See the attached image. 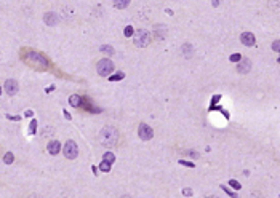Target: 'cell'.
<instances>
[{"label": "cell", "mask_w": 280, "mask_h": 198, "mask_svg": "<svg viewBox=\"0 0 280 198\" xmlns=\"http://www.w3.org/2000/svg\"><path fill=\"white\" fill-rule=\"evenodd\" d=\"M24 61L29 66H32L34 69H40V70H45L48 67V61L43 54L37 53V51H26L24 54Z\"/></svg>", "instance_id": "obj_1"}, {"label": "cell", "mask_w": 280, "mask_h": 198, "mask_svg": "<svg viewBox=\"0 0 280 198\" xmlns=\"http://www.w3.org/2000/svg\"><path fill=\"white\" fill-rule=\"evenodd\" d=\"M99 141L102 145L106 147H114L118 141V131L114 128V126H106V128L101 129L99 133Z\"/></svg>", "instance_id": "obj_2"}, {"label": "cell", "mask_w": 280, "mask_h": 198, "mask_svg": "<svg viewBox=\"0 0 280 198\" xmlns=\"http://www.w3.org/2000/svg\"><path fill=\"white\" fill-rule=\"evenodd\" d=\"M133 40H135V45L139 46V48H144V46L149 45L151 42V34L147 32L146 29H139L133 34Z\"/></svg>", "instance_id": "obj_3"}, {"label": "cell", "mask_w": 280, "mask_h": 198, "mask_svg": "<svg viewBox=\"0 0 280 198\" xmlns=\"http://www.w3.org/2000/svg\"><path fill=\"white\" fill-rule=\"evenodd\" d=\"M96 70L101 77H107V75L114 70V64H112L111 59H101V61H98V64H96Z\"/></svg>", "instance_id": "obj_4"}, {"label": "cell", "mask_w": 280, "mask_h": 198, "mask_svg": "<svg viewBox=\"0 0 280 198\" xmlns=\"http://www.w3.org/2000/svg\"><path fill=\"white\" fill-rule=\"evenodd\" d=\"M77 155H78L77 144L74 141H67L66 144H64V157L69 160H74V158H77Z\"/></svg>", "instance_id": "obj_5"}, {"label": "cell", "mask_w": 280, "mask_h": 198, "mask_svg": "<svg viewBox=\"0 0 280 198\" xmlns=\"http://www.w3.org/2000/svg\"><path fill=\"white\" fill-rule=\"evenodd\" d=\"M138 136L141 138V141H149V139H152L154 131H152V128L149 125L141 123V125H139V128H138Z\"/></svg>", "instance_id": "obj_6"}, {"label": "cell", "mask_w": 280, "mask_h": 198, "mask_svg": "<svg viewBox=\"0 0 280 198\" xmlns=\"http://www.w3.org/2000/svg\"><path fill=\"white\" fill-rule=\"evenodd\" d=\"M19 86H18V81L13 80V78H8V80L5 81V91L10 94V96H15L16 93H18Z\"/></svg>", "instance_id": "obj_7"}, {"label": "cell", "mask_w": 280, "mask_h": 198, "mask_svg": "<svg viewBox=\"0 0 280 198\" xmlns=\"http://www.w3.org/2000/svg\"><path fill=\"white\" fill-rule=\"evenodd\" d=\"M240 42L243 43L245 46H253L256 43V39H255V35L251 32H243L240 35Z\"/></svg>", "instance_id": "obj_8"}, {"label": "cell", "mask_w": 280, "mask_h": 198, "mask_svg": "<svg viewBox=\"0 0 280 198\" xmlns=\"http://www.w3.org/2000/svg\"><path fill=\"white\" fill-rule=\"evenodd\" d=\"M238 62H240V64L237 66L238 74H248V72H250V69H251V61H250V59L243 58V59H240Z\"/></svg>", "instance_id": "obj_9"}, {"label": "cell", "mask_w": 280, "mask_h": 198, "mask_svg": "<svg viewBox=\"0 0 280 198\" xmlns=\"http://www.w3.org/2000/svg\"><path fill=\"white\" fill-rule=\"evenodd\" d=\"M47 150H48L51 155H58V153H59V150H61L59 141H50L48 145H47Z\"/></svg>", "instance_id": "obj_10"}, {"label": "cell", "mask_w": 280, "mask_h": 198, "mask_svg": "<svg viewBox=\"0 0 280 198\" xmlns=\"http://www.w3.org/2000/svg\"><path fill=\"white\" fill-rule=\"evenodd\" d=\"M45 22L48 26H56L58 22H59V18H58V15L56 13H45Z\"/></svg>", "instance_id": "obj_11"}, {"label": "cell", "mask_w": 280, "mask_h": 198, "mask_svg": "<svg viewBox=\"0 0 280 198\" xmlns=\"http://www.w3.org/2000/svg\"><path fill=\"white\" fill-rule=\"evenodd\" d=\"M69 104L72 105V107H80L82 105V98L77 96V94H72V96H69Z\"/></svg>", "instance_id": "obj_12"}, {"label": "cell", "mask_w": 280, "mask_h": 198, "mask_svg": "<svg viewBox=\"0 0 280 198\" xmlns=\"http://www.w3.org/2000/svg\"><path fill=\"white\" fill-rule=\"evenodd\" d=\"M128 5H130V0H115L114 2L115 8H127Z\"/></svg>", "instance_id": "obj_13"}, {"label": "cell", "mask_w": 280, "mask_h": 198, "mask_svg": "<svg viewBox=\"0 0 280 198\" xmlns=\"http://www.w3.org/2000/svg\"><path fill=\"white\" fill-rule=\"evenodd\" d=\"M102 160L104 161H107V163H114L115 161V153H112V152H107V153H104V157H102Z\"/></svg>", "instance_id": "obj_14"}, {"label": "cell", "mask_w": 280, "mask_h": 198, "mask_svg": "<svg viewBox=\"0 0 280 198\" xmlns=\"http://www.w3.org/2000/svg\"><path fill=\"white\" fill-rule=\"evenodd\" d=\"M123 77H125L123 72H115L112 77H109V81H120V80H123Z\"/></svg>", "instance_id": "obj_15"}, {"label": "cell", "mask_w": 280, "mask_h": 198, "mask_svg": "<svg viewBox=\"0 0 280 198\" xmlns=\"http://www.w3.org/2000/svg\"><path fill=\"white\" fill-rule=\"evenodd\" d=\"M13 160H15V157H13V153H11V152L5 153V157H3V163H5V165H11Z\"/></svg>", "instance_id": "obj_16"}, {"label": "cell", "mask_w": 280, "mask_h": 198, "mask_svg": "<svg viewBox=\"0 0 280 198\" xmlns=\"http://www.w3.org/2000/svg\"><path fill=\"white\" fill-rule=\"evenodd\" d=\"M99 169H101L102 173H109V171H111V163H107V161H104V160H102L101 165H99Z\"/></svg>", "instance_id": "obj_17"}, {"label": "cell", "mask_w": 280, "mask_h": 198, "mask_svg": "<svg viewBox=\"0 0 280 198\" xmlns=\"http://www.w3.org/2000/svg\"><path fill=\"white\" fill-rule=\"evenodd\" d=\"M101 51H102V53H106V54H114L115 53V50L112 48V46H109V45H102Z\"/></svg>", "instance_id": "obj_18"}, {"label": "cell", "mask_w": 280, "mask_h": 198, "mask_svg": "<svg viewBox=\"0 0 280 198\" xmlns=\"http://www.w3.org/2000/svg\"><path fill=\"white\" fill-rule=\"evenodd\" d=\"M221 189H223V190H224V192H226V193H227V195H229V197H232V198H238V195H237V193H235V192H232V190L229 189V187H226V185H221Z\"/></svg>", "instance_id": "obj_19"}, {"label": "cell", "mask_w": 280, "mask_h": 198, "mask_svg": "<svg viewBox=\"0 0 280 198\" xmlns=\"http://www.w3.org/2000/svg\"><path fill=\"white\" fill-rule=\"evenodd\" d=\"M123 34H125V37H133V34H135V29H133V26H127L125 27V30H123Z\"/></svg>", "instance_id": "obj_20"}, {"label": "cell", "mask_w": 280, "mask_h": 198, "mask_svg": "<svg viewBox=\"0 0 280 198\" xmlns=\"http://www.w3.org/2000/svg\"><path fill=\"white\" fill-rule=\"evenodd\" d=\"M229 185L232 187V189H235V190H240V189H242L240 182H237L235 179H229Z\"/></svg>", "instance_id": "obj_21"}, {"label": "cell", "mask_w": 280, "mask_h": 198, "mask_svg": "<svg viewBox=\"0 0 280 198\" xmlns=\"http://www.w3.org/2000/svg\"><path fill=\"white\" fill-rule=\"evenodd\" d=\"M35 131H37V120H32L29 126V133L30 134H35Z\"/></svg>", "instance_id": "obj_22"}, {"label": "cell", "mask_w": 280, "mask_h": 198, "mask_svg": "<svg viewBox=\"0 0 280 198\" xmlns=\"http://www.w3.org/2000/svg\"><path fill=\"white\" fill-rule=\"evenodd\" d=\"M242 59V56L238 53H234V54H231V62H238V61Z\"/></svg>", "instance_id": "obj_23"}, {"label": "cell", "mask_w": 280, "mask_h": 198, "mask_svg": "<svg viewBox=\"0 0 280 198\" xmlns=\"http://www.w3.org/2000/svg\"><path fill=\"white\" fill-rule=\"evenodd\" d=\"M179 165L186 166V168H194V163H190V161H186V160H179Z\"/></svg>", "instance_id": "obj_24"}, {"label": "cell", "mask_w": 280, "mask_h": 198, "mask_svg": "<svg viewBox=\"0 0 280 198\" xmlns=\"http://www.w3.org/2000/svg\"><path fill=\"white\" fill-rule=\"evenodd\" d=\"M192 193H194L192 189H189V187H186V189L183 190V195H184V197H192Z\"/></svg>", "instance_id": "obj_25"}, {"label": "cell", "mask_w": 280, "mask_h": 198, "mask_svg": "<svg viewBox=\"0 0 280 198\" xmlns=\"http://www.w3.org/2000/svg\"><path fill=\"white\" fill-rule=\"evenodd\" d=\"M272 48H274V51H279V48H280V42H279V40H275V42L272 43Z\"/></svg>", "instance_id": "obj_26"}, {"label": "cell", "mask_w": 280, "mask_h": 198, "mask_svg": "<svg viewBox=\"0 0 280 198\" xmlns=\"http://www.w3.org/2000/svg\"><path fill=\"white\" fill-rule=\"evenodd\" d=\"M63 114H64V117H66V120H71V118H72V117H71V114H69V112H66V110H64Z\"/></svg>", "instance_id": "obj_27"}, {"label": "cell", "mask_w": 280, "mask_h": 198, "mask_svg": "<svg viewBox=\"0 0 280 198\" xmlns=\"http://www.w3.org/2000/svg\"><path fill=\"white\" fill-rule=\"evenodd\" d=\"M6 118H8V120H16V121H18V120H21V117H11V115H8Z\"/></svg>", "instance_id": "obj_28"}, {"label": "cell", "mask_w": 280, "mask_h": 198, "mask_svg": "<svg viewBox=\"0 0 280 198\" xmlns=\"http://www.w3.org/2000/svg\"><path fill=\"white\" fill-rule=\"evenodd\" d=\"M24 115H26V117H32L34 112H32V110H26V114H24Z\"/></svg>", "instance_id": "obj_29"}, {"label": "cell", "mask_w": 280, "mask_h": 198, "mask_svg": "<svg viewBox=\"0 0 280 198\" xmlns=\"http://www.w3.org/2000/svg\"><path fill=\"white\" fill-rule=\"evenodd\" d=\"M219 99H221V96H219V94H218V96H214V98H213V104H216V102L219 101Z\"/></svg>", "instance_id": "obj_30"}, {"label": "cell", "mask_w": 280, "mask_h": 198, "mask_svg": "<svg viewBox=\"0 0 280 198\" xmlns=\"http://www.w3.org/2000/svg\"><path fill=\"white\" fill-rule=\"evenodd\" d=\"M53 90H54V86H48L45 91H47V93H50V91H53Z\"/></svg>", "instance_id": "obj_31"}, {"label": "cell", "mask_w": 280, "mask_h": 198, "mask_svg": "<svg viewBox=\"0 0 280 198\" xmlns=\"http://www.w3.org/2000/svg\"><path fill=\"white\" fill-rule=\"evenodd\" d=\"M29 198H40V197H37V195H32V197H29Z\"/></svg>", "instance_id": "obj_32"}, {"label": "cell", "mask_w": 280, "mask_h": 198, "mask_svg": "<svg viewBox=\"0 0 280 198\" xmlns=\"http://www.w3.org/2000/svg\"><path fill=\"white\" fill-rule=\"evenodd\" d=\"M207 198H218V197H214V195H211V197H207Z\"/></svg>", "instance_id": "obj_33"}, {"label": "cell", "mask_w": 280, "mask_h": 198, "mask_svg": "<svg viewBox=\"0 0 280 198\" xmlns=\"http://www.w3.org/2000/svg\"><path fill=\"white\" fill-rule=\"evenodd\" d=\"M122 198H130V197H127V195H123V197H122Z\"/></svg>", "instance_id": "obj_34"}, {"label": "cell", "mask_w": 280, "mask_h": 198, "mask_svg": "<svg viewBox=\"0 0 280 198\" xmlns=\"http://www.w3.org/2000/svg\"><path fill=\"white\" fill-rule=\"evenodd\" d=\"M0 94H2V88H0Z\"/></svg>", "instance_id": "obj_35"}]
</instances>
